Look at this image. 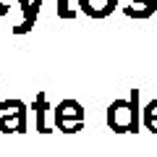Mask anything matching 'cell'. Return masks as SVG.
<instances>
[{
  "label": "cell",
  "instance_id": "cell-1",
  "mask_svg": "<svg viewBox=\"0 0 157 157\" xmlns=\"http://www.w3.org/2000/svg\"><path fill=\"white\" fill-rule=\"evenodd\" d=\"M105 123L115 134H136L141 128V102L139 89H131L128 97H118L107 105Z\"/></svg>",
  "mask_w": 157,
  "mask_h": 157
},
{
  "label": "cell",
  "instance_id": "cell-7",
  "mask_svg": "<svg viewBox=\"0 0 157 157\" xmlns=\"http://www.w3.org/2000/svg\"><path fill=\"white\" fill-rule=\"evenodd\" d=\"M18 6H21L24 18H21L18 26H13V34H26V32H32L34 24H37V13H34V8H32V0H18Z\"/></svg>",
  "mask_w": 157,
  "mask_h": 157
},
{
  "label": "cell",
  "instance_id": "cell-3",
  "mask_svg": "<svg viewBox=\"0 0 157 157\" xmlns=\"http://www.w3.org/2000/svg\"><path fill=\"white\" fill-rule=\"evenodd\" d=\"M29 131V105L24 100L0 102V134H26Z\"/></svg>",
  "mask_w": 157,
  "mask_h": 157
},
{
  "label": "cell",
  "instance_id": "cell-10",
  "mask_svg": "<svg viewBox=\"0 0 157 157\" xmlns=\"http://www.w3.org/2000/svg\"><path fill=\"white\" fill-rule=\"evenodd\" d=\"M8 11H11V6H8L6 0H0V18H6V16H8Z\"/></svg>",
  "mask_w": 157,
  "mask_h": 157
},
{
  "label": "cell",
  "instance_id": "cell-11",
  "mask_svg": "<svg viewBox=\"0 0 157 157\" xmlns=\"http://www.w3.org/2000/svg\"><path fill=\"white\" fill-rule=\"evenodd\" d=\"M42 3H45V0H32V8H34V13H37V16H39V8H42Z\"/></svg>",
  "mask_w": 157,
  "mask_h": 157
},
{
  "label": "cell",
  "instance_id": "cell-5",
  "mask_svg": "<svg viewBox=\"0 0 157 157\" xmlns=\"http://www.w3.org/2000/svg\"><path fill=\"white\" fill-rule=\"evenodd\" d=\"M76 6H78V11L84 13V16L100 21V18H107V16L115 13L118 0H76Z\"/></svg>",
  "mask_w": 157,
  "mask_h": 157
},
{
  "label": "cell",
  "instance_id": "cell-4",
  "mask_svg": "<svg viewBox=\"0 0 157 157\" xmlns=\"http://www.w3.org/2000/svg\"><path fill=\"white\" fill-rule=\"evenodd\" d=\"M32 110H34V131L37 134H52V107H50V100H47L45 92H37L32 102Z\"/></svg>",
  "mask_w": 157,
  "mask_h": 157
},
{
  "label": "cell",
  "instance_id": "cell-2",
  "mask_svg": "<svg viewBox=\"0 0 157 157\" xmlns=\"http://www.w3.org/2000/svg\"><path fill=\"white\" fill-rule=\"evenodd\" d=\"M84 121H86V113L81 107V102L73 100V97H66L52 107V126L60 134H78L84 128Z\"/></svg>",
  "mask_w": 157,
  "mask_h": 157
},
{
  "label": "cell",
  "instance_id": "cell-6",
  "mask_svg": "<svg viewBox=\"0 0 157 157\" xmlns=\"http://www.w3.org/2000/svg\"><path fill=\"white\" fill-rule=\"evenodd\" d=\"M131 6H123V13L128 18H136V21H144V18H152L157 13V0H128Z\"/></svg>",
  "mask_w": 157,
  "mask_h": 157
},
{
  "label": "cell",
  "instance_id": "cell-9",
  "mask_svg": "<svg viewBox=\"0 0 157 157\" xmlns=\"http://www.w3.org/2000/svg\"><path fill=\"white\" fill-rule=\"evenodd\" d=\"M55 11L60 18H66V21H73L76 18V8H73L71 0H55Z\"/></svg>",
  "mask_w": 157,
  "mask_h": 157
},
{
  "label": "cell",
  "instance_id": "cell-8",
  "mask_svg": "<svg viewBox=\"0 0 157 157\" xmlns=\"http://www.w3.org/2000/svg\"><path fill=\"white\" fill-rule=\"evenodd\" d=\"M141 126L152 134H157V100H149L141 107Z\"/></svg>",
  "mask_w": 157,
  "mask_h": 157
}]
</instances>
